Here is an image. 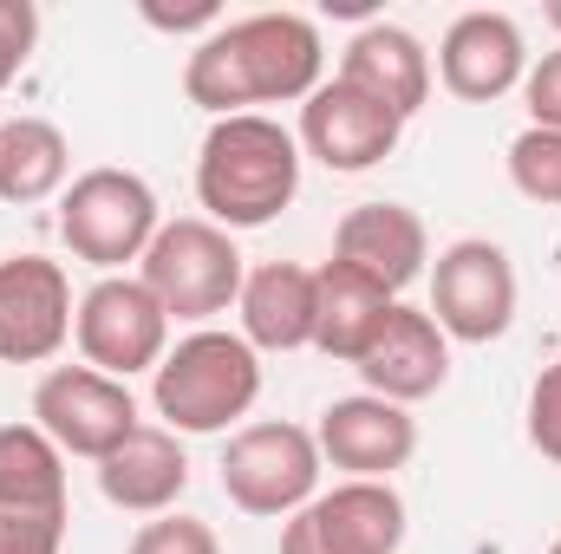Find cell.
Instances as JSON below:
<instances>
[{"label":"cell","mask_w":561,"mask_h":554,"mask_svg":"<svg viewBox=\"0 0 561 554\" xmlns=\"http://www.w3.org/2000/svg\"><path fill=\"white\" fill-rule=\"evenodd\" d=\"M33 39H39V7L33 0H0V92L33 59Z\"/></svg>","instance_id":"cell-25"},{"label":"cell","mask_w":561,"mask_h":554,"mask_svg":"<svg viewBox=\"0 0 561 554\" xmlns=\"http://www.w3.org/2000/svg\"><path fill=\"white\" fill-rule=\"evenodd\" d=\"M72 339V280L46 255L0 262V366H39Z\"/></svg>","instance_id":"cell-11"},{"label":"cell","mask_w":561,"mask_h":554,"mask_svg":"<svg viewBox=\"0 0 561 554\" xmlns=\"http://www.w3.org/2000/svg\"><path fill=\"white\" fill-rule=\"evenodd\" d=\"M320 300H313V346L327 353V359H346V366H359L373 346H379V333L392 326V313H399V300L379 287V280L353 275V268H340V262H327L320 275Z\"/></svg>","instance_id":"cell-19"},{"label":"cell","mask_w":561,"mask_h":554,"mask_svg":"<svg viewBox=\"0 0 561 554\" xmlns=\"http://www.w3.org/2000/svg\"><path fill=\"white\" fill-rule=\"evenodd\" d=\"M405 503L392 483H340L287 516L280 554H399Z\"/></svg>","instance_id":"cell-10"},{"label":"cell","mask_w":561,"mask_h":554,"mask_svg":"<svg viewBox=\"0 0 561 554\" xmlns=\"http://www.w3.org/2000/svg\"><path fill=\"white\" fill-rule=\"evenodd\" d=\"M313 268H294V262H262L255 275L242 280V339L255 353H300L313 346Z\"/></svg>","instance_id":"cell-20"},{"label":"cell","mask_w":561,"mask_h":554,"mask_svg":"<svg viewBox=\"0 0 561 554\" xmlns=\"http://www.w3.org/2000/svg\"><path fill=\"white\" fill-rule=\"evenodd\" d=\"M320 489V443L300 424H249L222 450V496L242 516H300Z\"/></svg>","instance_id":"cell-6"},{"label":"cell","mask_w":561,"mask_h":554,"mask_svg":"<svg viewBox=\"0 0 561 554\" xmlns=\"http://www.w3.org/2000/svg\"><path fill=\"white\" fill-rule=\"evenodd\" d=\"M340 79L359 85V92H373L386 112L412 118L424 99H431V53L419 46V33L373 20V26H359V33L346 39V53H340Z\"/></svg>","instance_id":"cell-18"},{"label":"cell","mask_w":561,"mask_h":554,"mask_svg":"<svg viewBox=\"0 0 561 554\" xmlns=\"http://www.w3.org/2000/svg\"><path fill=\"white\" fill-rule=\"evenodd\" d=\"M72 143L46 118H7L0 125V203H46L66 189Z\"/></svg>","instance_id":"cell-22"},{"label":"cell","mask_w":561,"mask_h":554,"mask_svg":"<svg viewBox=\"0 0 561 554\" xmlns=\"http://www.w3.org/2000/svg\"><path fill=\"white\" fill-rule=\"evenodd\" d=\"M0 509L66 516V450L39 424H0Z\"/></svg>","instance_id":"cell-21"},{"label":"cell","mask_w":561,"mask_h":554,"mask_svg":"<svg viewBox=\"0 0 561 554\" xmlns=\"http://www.w3.org/2000/svg\"><path fill=\"white\" fill-rule=\"evenodd\" d=\"M424 255H431V235L405 203H359L333 229V262L379 280L392 300H399V287H412L424 275Z\"/></svg>","instance_id":"cell-15"},{"label":"cell","mask_w":561,"mask_h":554,"mask_svg":"<svg viewBox=\"0 0 561 554\" xmlns=\"http://www.w3.org/2000/svg\"><path fill=\"white\" fill-rule=\"evenodd\" d=\"M150 26H170V33H190V26H216V0H196V7H144Z\"/></svg>","instance_id":"cell-29"},{"label":"cell","mask_w":561,"mask_h":554,"mask_svg":"<svg viewBox=\"0 0 561 554\" xmlns=\"http://www.w3.org/2000/svg\"><path fill=\"white\" fill-rule=\"evenodd\" d=\"M157 417L163 430H190V437H209V430H229L236 417H249V405L262 399V359L242 333H190L176 353H163L157 366Z\"/></svg>","instance_id":"cell-3"},{"label":"cell","mask_w":561,"mask_h":554,"mask_svg":"<svg viewBox=\"0 0 561 554\" xmlns=\"http://www.w3.org/2000/svg\"><path fill=\"white\" fill-rule=\"evenodd\" d=\"M33 424L66 450V457H92L105 463L131 430H138V405L125 392V379H105L92 366H53L33 392Z\"/></svg>","instance_id":"cell-9"},{"label":"cell","mask_w":561,"mask_h":554,"mask_svg":"<svg viewBox=\"0 0 561 554\" xmlns=\"http://www.w3.org/2000/svg\"><path fill=\"white\" fill-rule=\"evenodd\" d=\"M300 189V138L280 131L275 118L242 112L216 118L203 157H196V203L209 209L216 229H262Z\"/></svg>","instance_id":"cell-2"},{"label":"cell","mask_w":561,"mask_h":554,"mask_svg":"<svg viewBox=\"0 0 561 554\" xmlns=\"http://www.w3.org/2000/svg\"><path fill=\"white\" fill-rule=\"evenodd\" d=\"M437 72H444V92L470 99V105H496L503 92H516L529 79V46H523V26L510 13H457L444 46H437Z\"/></svg>","instance_id":"cell-14"},{"label":"cell","mask_w":561,"mask_h":554,"mask_svg":"<svg viewBox=\"0 0 561 554\" xmlns=\"http://www.w3.org/2000/svg\"><path fill=\"white\" fill-rule=\"evenodd\" d=\"M549 554H561V535H556V549H549Z\"/></svg>","instance_id":"cell-31"},{"label":"cell","mask_w":561,"mask_h":554,"mask_svg":"<svg viewBox=\"0 0 561 554\" xmlns=\"http://www.w3.org/2000/svg\"><path fill=\"white\" fill-rule=\"evenodd\" d=\"M157 196L138 170H85L66 196H59V235L79 262L92 268H125L144 262V249L157 242Z\"/></svg>","instance_id":"cell-5"},{"label":"cell","mask_w":561,"mask_h":554,"mask_svg":"<svg viewBox=\"0 0 561 554\" xmlns=\"http://www.w3.org/2000/svg\"><path fill=\"white\" fill-rule=\"evenodd\" d=\"M542 20H549V26L561 33V0H549V7H542Z\"/></svg>","instance_id":"cell-30"},{"label":"cell","mask_w":561,"mask_h":554,"mask_svg":"<svg viewBox=\"0 0 561 554\" xmlns=\"http://www.w3.org/2000/svg\"><path fill=\"white\" fill-rule=\"evenodd\" d=\"M79 353L92 372L105 379H131L163 366V339H170V313L150 300V287L131 275H105L72 313Z\"/></svg>","instance_id":"cell-8"},{"label":"cell","mask_w":561,"mask_h":554,"mask_svg":"<svg viewBox=\"0 0 561 554\" xmlns=\"http://www.w3.org/2000/svg\"><path fill=\"white\" fill-rule=\"evenodd\" d=\"M353 372L366 379L373 399H386V405H419V399H431V392L450 379V339L437 333L431 313L399 307L392 326L379 333V346H373Z\"/></svg>","instance_id":"cell-16"},{"label":"cell","mask_w":561,"mask_h":554,"mask_svg":"<svg viewBox=\"0 0 561 554\" xmlns=\"http://www.w3.org/2000/svg\"><path fill=\"white\" fill-rule=\"evenodd\" d=\"M320 66H327V46L307 13H249L216 26L190 53L183 92L216 118H242L249 105H287V99L307 105L320 92Z\"/></svg>","instance_id":"cell-1"},{"label":"cell","mask_w":561,"mask_h":554,"mask_svg":"<svg viewBox=\"0 0 561 554\" xmlns=\"http://www.w3.org/2000/svg\"><path fill=\"white\" fill-rule=\"evenodd\" d=\"M431 320L444 339L490 346L516 320V268L496 242H450L431 268Z\"/></svg>","instance_id":"cell-7"},{"label":"cell","mask_w":561,"mask_h":554,"mask_svg":"<svg viewBox=\"0 0 561 554\" xmlns=\"http://www.w3.org/2000/svg\"><path fill=\"white\" fill-rule=\"evenodd\" d=\"M138 280L170 320H216L229 300H242L249 268L229 229H216L209 216H183L157 229V242L138 262Z\"/></svg>","instance_id":"cell-4"},{"label":"cell","mask_w":561,"mask_h":554,"mask_svg":"<svg viewBox=\"0 0 561 554\" xmlns=\"http://www.w3.org/2000/svg\"><path fill=\"white\" fill-rule=\"evenodd\" d=\"M510 183L542 203V209H561V131H542L529 125L523 138L510 143Z\"/></svg>","instance_id":"cell-23"},{"label":"cell","mask_w":561,"mask_h":554,"mask_svg":"<svg viewBox=\"0 0 561 554\" xmlns=\"http://www.w3.org/2000/svg\"><path fill=\"white\" fill-rule=\"evenodd\" d=\"M523 99H529V118H536L542 131H561V46H556V53H542V59L529 66Z\"/></svg>","instance_id":"cell-28"},{"label":"cell","mask_w":561,"mask_h":554,"mask_svg":"<svg viewBox=\"0 0 561 554\" xmlns=\"http://www.w3.org/2000/svg\"><path fill=\"white\" fill-rule=\"evenodd\" d=\"M66 516H13L0 509V554H59Z\"/></svg>","instance_id":"cell-27"},{"label":"cell","mask_w":561,"mask_h":554,"mask_svg":"<svg viewBox=\"0 0 561 554\" xmlns=\"http://www.w3.org/2000/svg\"><path fill=\"white\" fill-rule=\"evenodd\" d=\"M529 443L549 463H561V359L536 379V392H529Z\"/></svg>","instance_id":"cell-26"},{"label":"cell","mask_w":561,"mask_h":554,"mask_svg":"<svg viewBox=\"0 0 561 554\" xmlns=\"http://www.w3.org/2000/svg\"><path fill=\"white\" fill-rule=\"evenodd\" d=\"M313 443H320V463L346 470V483H386L392 470L412 463L419 424H412L405 405H386V399L359 392V399H333L320 412Z\"/></svg>","instance_id":"cell-13"},{"label":"cell","mask_w":561,"mask_h":554,"mask_svg":"<svg viewBox=\"0 0 561 554\" xmlns=\"http://www.w3.org/2000/svg\"><path fill=\"white\" fill-rule=\"evenodd\" d=\"M399 131H405V118L386 112L373 92H359V85H346V79L320 85V92L300 105V150L320 157V163L340 170V176H359V170L386 163V157L399 150Z\"/></svg>","instance_id":"cell-12"},{"label":"cell","mask_w":561,"mask_h":554,"mask_svg":"<svg viewBox=\"0 0 561 554\" xmlns=\"http://www.w3.org/2000/svg\"><path fill=\"white\" fill-rule=\"evenodd\" d=\"M99 489L112 509H131V516H170V503L190 489V457L176 443V430L163 424H138L105 463H99Z\"/></svg>","instance_id":"cell-17"},{"label":"cell","mask_w":561,"mask_h":554,"mask_svg":"<svg viewBox=\"0 0 561 554\" xmlns=\"http://www.w3.org/2000/svg\"><path fill=\"white\" fill-rule=\"evenodd\" d=\"M131 554H222L216 549V529L196 522V516H157L131 535Z\"/></svg>","instance_id":"cell-24"}]
</instances>
